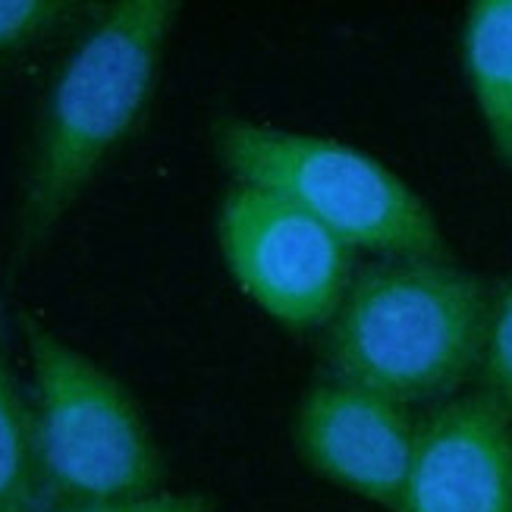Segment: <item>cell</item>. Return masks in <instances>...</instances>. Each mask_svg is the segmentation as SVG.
<instances>
[{
    "mask_svg": "<svg viewBox=\"0 0 512 512\" xmlns=\"http://www.w3.org/2000/svg\"><path fill=\"white\" fill-rule=\"evenodd\" d=\"M176 13V0H120L98 7L76 35L48 85L29 145L13 230L16 261L48 242L82 189L139 126Z\"/></svg>",
    "mask_w": 512,
    "mask_h": 512,
    "instance_id": "cell-1",
    "label": "cell"
},
{
    "mask_svg": "<svg viewBox=\"0 0 512 512\" xmlns=\"http://www.w3.org/2000/svg\"><path fill=\"white\" fill-rule=\"evenodd\" d=\"M491 289L450 258H384L352 277L324 327L327 374L403 406L453 396L481 365Z\"/></svg>",
    "mask_w": 512,
    "mask_h": 512,
    "instance_id": "cell-2",
    "label": "cell"
},
{
    "mask_svg": "<svg viewBox=\"0 0 512 512\" xmlns=\"http://www.w3.org/2000/svg\"><path fill=\"white\" fill-rule=\"evenodd\" d=\"M19 330L32 362L44 512L161 494L164 459L132 393L29 311H19Z\"/></svg>",
    "mask_w": 512,
    "mask_h": 512,
    "instance_id": "cell-3",
    "label": "cell"
},
{
    "mask_svg": "<svg viewBox=\"0 0 512 512\" xmlns=\"http://www.w3.org/2000/svg\"><path fill=\"white\" fill-rule=\"evenodd\" d=\"M211 142L239 186L299 205L352 249L387 258H447L431 208L359 148L233 114L211 123Z\"/></svg>",
    "mask_w": 512,
    "mask_h": 512,
    "instance_id": "cell-4",
    "label": "cell"
},
{
    "mask_svg": "<svg viewBox=\"0 0 512 512\" xmlns=\"http://www.w3.org/2000/svg\"><path fill=\"white\" fill-rule=\"evenodd\" d=\"M217 236L242 293L289 330L327 327L355 277L352 246L274 192L233 183Z\"/></svg>",
    "mask_w": 512,
    "mask_h": 512,
    "instance_id": "cell-5",
    "label": "cell"
},
{
    "mask_svg": "<svg viewBox=\"0 0 512 512\" xmlns=\"http://www.w3.org/2000/svg\"><path fill=\"white\" fill-rule=\"evenodd\" d=\"M415 434L409 406L337 374L318 377L296 412V447L311 469L393 512L403 509Z\"/></svg>",
    "mask_w": 512,
    "mask_h": 512,
    "instance_id": "cell-6",
    "label": "cell"
},
{
    "mask_svg": "<svg viewBox=\"0 0 512 512\" xmlns=\"http://www.w3.org/2000/svg\"><path fill=\"white\" fill-rule=\"evenodd\" d=\"M399 512H512V415L478 390L421 418Z\"/></svg>",
    "mask_w": 512,
    "mask_h": 512,
    "instance_id": "cell-7",
    "label": "cell"
},
{
    "mask_svg": "<svg viewBox=\"0 0 512 512\" xmlns=\"http://www.w3.org/2000/svg\"><path fill=\"white\" fill-rule=\"evenodd\" d=\"M462 60L497 158L512 167V0H478L469 7Z\"/></svg>",
    "mask_w": 512,
    "mask_h": 512,
    "instance_id": "cell-8",
    "label": "cell"
},
{
    "mask_svg": "<svg viewBox=\"0 0 512 512\" xmlns=\"http://www.w3.org/2000/svg\"><path fill=\"white\" fill-rule=\"evenodd\" d=\"M0 512H44L35 412L10 368L0 324Z\"/></svg>",
    "mask_w": 512,
    "mask_h": 512,
    "instance_id": "cell-9",
    "label": "cell"
},
{
    "mask_svg": "<svg viewBox=\"0 0 512 512\" xmlns=\"http://www.w3.org/2000/svg\"><path fill=\"white\" fill-rule=\"evenodd\" d=\"M98 13L76 0H0V60L29 54Z\"/></svg>",
    "mask_w": 512,
    "mask_h": 512,
    "instance_id": "cell-10",
    "label": "cell"
},
{
    "mask_svg": "<svg viewBox=\"0 0 512 512\" xmlns=\"http://www.w3.org/2000/svg\"><path fill=\"white\" fill-rule=\"evenodd\" d=\"M481 393L512 415V280L491 302V321L481 349Z\"/></svg>",
    "mask_w": 512,
    "mask_h": 512,
    "instance_id": "cell-11",
    "label": "cell"
},
{
    "mask_svg": "<svg viewBox=\"0 0 512 512\" xmlns=\"http://www.w3.org/2000/svg\"><path fill=\"white\" fill-rule=\"evenodd\" d=\"M54 512H214V497L202 491H161L145 500L129 503H92V506H66Z\"/></svg>",
    "mask_w": 512,
    "mask_h": 512,
    "instance_id": "cell-12",
    "label": "cell"
}]
</instances>
